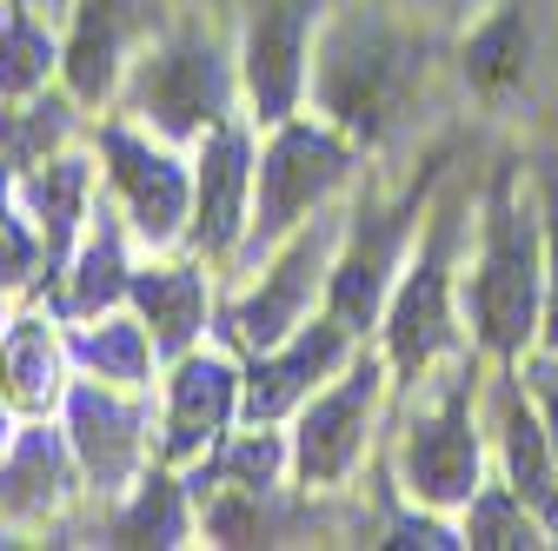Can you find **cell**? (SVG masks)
Instances as JSON below:
<instances>
[{"instance_id": "obj_33", "label": "cell", "mask_w": 558, "mask_h": 551, "mask_svg": "<svg viewBox=\"0 0 558 551\" xmlns=\"http://www.w3.org/2000/svg\"><path fill=\"white\" fill-rule=\"evenodd\" d=\"M14 213H27V206H21V173L8 167V154H0V226H8Z\"/></svg>"}, {"instance_id": "obj_10", "label": "cell", "mask_w": 558, "mask_h": 551, "mask_svg": "<svg viewBox=\"0 0 558 551\" xmlns=\"http://www.w3.org/2000/svg\"><path fill=\"white\" fill-rule=\"evenodd\" d=\"M60 426H66V445H74L81 472H87V486L100 499H120L140 472H147L160 458L154 445V419H147V405H140V392L126 385H107V379H74L60 399Z\"/></svg>"}, {"instance_id": "obj_9", "label": "cell", "mask_w": 558, "mask_h": 551, "mask_svg": "<svg viewBox=\"0 0 558 551\" xmlns=\"http://www.w3.org/2000/svg\"><path fill=\"white\" fill-rule=\"evenodd\" d=\"M472 366L426 405L405 419V439H399V486L412 505H433V512H452V505H472L478 492V426H472Z\"/></svg>"}, {"instance_id": "obj_17", "label": "cell", "mask_w": 558, "mask_h": 551, "mask_svg": "<svg viewBox=\"0 0 558 551\" xmlns=\"http://www.w3.org/2000/svg\"><path fill=\"white\" fill-rule=\"evenodd\" d=\"M81 458L66 445V426L53 419H27L14 432V445L0 452V525H40L53 518L81 486Z\"/></svg>"}, {"instance_id": "obj_8", "label": "cell", "mask_w": 558, "mask_h": 551, "mask_svg": "<svg viewBox=\"0 0 558 551\" xmlns=\"http://www.w3.org/2000/svg\"><path fill=\"white\" fill-rule=\"evenodd\" d=\"M392 366L386 359H353L332 385H319L300 412H293V472L306 492H332L353 478V465L373 445V419L386 399Z\"/></svg>"}, {"instance_id": "obj_21", "label": "cell", "mask_w": 558, "mask_h": 551, "mask_svg": "<svg viewBox=\"0 0 558 551\" xmlns=\"http://www.w3.org/2000/svg\"><path fill=\"white\" fill-rule=\"evenodd\" d=\"M126 306L147 319L160 359L173 366L180 353L199 346L206 332V259H160V266H133Z\"/></svg>"}, {"instance_id": "obj_31", "label": "cell", "mask_w": 558, "mask_h": 551, "mask_svg": "<svg viewBox=\"0 0 558 551\" xmlns=\"http://www.w3.org/2000/svg\"><path fill=\"white\" fill-rule=\"evenodd\" d=\"M379 544H426V551H465V531H452L433 505L426 512H399L392 525H386V538Z\"/></svg>"}, {"instance_id": "obj_4", "label": "cell", "mask_w": 558, "mask_h": 551, "mask_svg": "<svg viewBox=\"0 0 558 551\" xmlns=\"http://www.w3.org/2000/svg\"><path fill=\"white\" fill-rule=\"evenodd\" d=\"M360 167V140L332 120H279L272 140L259 147V186H253V226H246V246L240 259H259L272 253L287 233H300L306 220H319L326 206L345 193Z\"/></svg>"}, {"instance_id": "obj_7", "label": "cell", "mask_w": 558, "mask_h": 551, "mask_svg": "<svg viewBox=\"0 0 558 551\" xmlns=\"http://www.w3.org/2000/svg\"><path fill=\"white\" fill-rule=\"evenodd\" d=\"M452 240H459V213L452 206H439L426 240H418V253L399 266V286L386 299V366L392 379H426L433 359H446L459 346V326H452Z\"/></svg>"}, {"instance_id": "obj_14", "label": "cell", "mask_w": 558, "mask_h": 551, "mask_svg": "<svg viewBox=\"0 0 558 551\" xmlns=\"http://www.w3.org/2000/svg\"><path fill=\"white\" fill-rule=\"evenodd\" d=\"M353 339L360 332H345L332 313L306 319L293 339H279V346L266 353H246V399H240V419L253 426H279V419H293V412L332 385L345 366H353Z\"/></svg>"}, {"instance_id": "obj_11", "label": "cell", "mask_w": 558, "mask_h": 551, "mask_svg": "<svg viewBox=\"0 0 558 551\" xmlns=\"http://www.w3.org/2000/svg\"><path fill=\"white\" fill-rule=\"evenodd\" d=\"M426 213V193H412L399 206H366L360 220H345L339 253H332V280H326V313L345 332H373L386 319V299L399 286V266H405V240L412 220Z\"/></svg>"}, {"instance_id": "obj_29", "label": "cell", "mask_w": 558, "mask_h": 551, "mask_svg": "<svg viewBox=\"0 0 558 551\" xmlns=\"http://www.w3.org/2000/svg\"><path fill=\"white\" fill-rule=\"evenodd\" d=\"M459 531H465L472 551H519V544H545V538H551V525H545L512 486H478Z\"/></svg>"}, {"instance_id": "obj_26", "label": "cell", "mask_w": 558, "mask_h": 551, "mask_svg": "<svg viewBox=\"0 0 558 551\" xmlns=\"http://www.w3.org/2000/svg\"><path fill=\"white\" fill-rule=\"evenodd\" d=\"M74 120H81V100L66 87H40V94H21V100H0V154H8V167L27 180L34 167L66 154Z\"/></svg>"}, {"instance_id": "obj_5", "label": "cell", "mask_w": 558, "mask_h": 551, "mask_svg": "<svg viewBox=\"0 0 558 551\" xmlns=\"http://www.w3.org/2000/svg\"><path fill=\"white\" fill-rule=\"evenodd\" d=\"M339 220H332V206L319 220H306L300 233H287L272 253H266V272L220 313L227 339L240 353H266L279 346V339H293L306 319L326 313V280H332V253H339Z\"/></svg>"}, {"instance_id": "obj_34", "label": "cell", "mask_w": 558, "mask_h": 551, "mask_svg": "<svg viewBox=\"0 0 558 551\" xmlns=\"http://www.w3.org/2000/svg\"><path fill=\"white\" fill-rule=\"evenodd\" d=\"M14 419H21V412H14V399H8V392H0V452H8V445H14Z\"/></svg>"}, {"instance_id": "obj_28", "label": "cell", "mask_w": 558, "mask_h": 551, "mask_svg": "<svg viewBox=\"0 0 558 551\" xmlns=\"http://www.w3.org/2000/svg\"><path fill=\"white\" fill-rule=\"evenodd\" d=\"M525 53H532V34H525V14L519 8H499L485 27H472L465 40V81L478 94H506L525 81Z\"/></svg>"}, {"instance_id": "obj_18", "label": "cell", "mask_w": 558, "mask_h": 551, "mask_svg": "<svg viewBox=\"0 0 558 551\" xmlns=\"http://www.w3.org/2000/svg\"><path fill=\"white\" fill-rule=\"evenodd\" d=\"M21 206L40 233V253H47V286L66 272L74 246L87 240L94 226V160L87 154H53L47 167H34L21 180Z\"/></svg>"}, {"instance_id": "obj_12", "label": "cell", "mask_w": 558, "mask_h": 551, "mask_svg": "<svg viewBox=\"0 0 558 551\" xmlns=\"http://www.w3.org/2000/svg\"><path fill=\"white\" fill-rule=\"evenodd\" d=\"M313 27H319V0H253L240 34V94L253 107L246 120L279 126L300 113L313 87Z\"/></svg>"}, {"instance_id": "obj_32", "label": "cell", "mask_w": 558, "mask_h": 551, "mask_svg": "<svg viewBox=\"0 0 558 551\" xmlns=\"http://www.w3.org/2000/svg\"><path fill=\"white\" fill-rule=\"evenodd\" d=\"M525 392L538 405V419L551 432V452H558V353H532L525 359Z\"/></svg>"}, {"instance_id": "obj_15", "label": "cell", "mask_w": 558, "mask_h": 551, "mask_svg": "<svg viewBox=\"0 0 558 551\" xmlns=\"http://www.w3.org/2000/svg\"><path fill=\"white\" fill-rule=\"evenodd\" d=\"M240 399H246V366L227 353H180L167 366V412H160V458L199 465L233 426H240Z\"/></svg>"}, {"instance_id": "obj_27", "label": "cell", "mask_w": 558, "mask_h": 551, "mask_svg": "<svg viewBox=\"0 0 558 551\" xmlns=\"http://www.w3.org/2000/svg\"><path fill=\"white\" fill-rule=\"evenodd\" d=\"M53 74H60V47H53V34L34 21L27 0H8V8H0V100L40 94Z\"/></svg>"}, {"instance_id": "obj_19", "label": "cell", "mask_w": 558, "mask_h": 551, "mask_svg": "<svg viewBox=\"0 0 558 551\" xmlns=\"http://www.w3.org/2000/svg\"><path fill=\"white\" fill-rule=\"evenodd\" d=\"M66 319H40V313H21L8 319V332H0V392L14 399L21 419H47V412H60L66 399V372H74V353H66Z\"/></svg>"}, {"instance_id": "obj_3", "label": "cell", "mask_w": 558, "mask_h": 551, "mask_svg": "<svg viewBox=\"0 0 558 551\" xmlns=\"http://www.w3.org/2000/svg\"><path fill=\"white\" fill-rule=\"evenodd\" d=\"M233 100H240V53H227V40L206 34L199 21L154 34L120 87V107L173 147H199L220 120H233Z\"/></svg>"}, {"instance_id": "obj_1", "label": "cell", "mask_w": 558, "mask_h": 551, "mask_svg": "<svg viewBox=\"0 0 558 551\" xmlns=\"http://www.w3.org/2000/svg\"><path fill=\"white\" fill-rule=\"evenodd\" d=\"M472 339L493 359H519L538 319H545V199L519 186V167H506L485 193V240H478V272L465 286Z\"/></svg>"}, {"instance_id": "obj_22", "label": "cell", "mask_w": 558, "mask_h": 551, "mask_svg": "<svg viewBox=\"0 0 558 551\" xmlns=\"http://www.w3.org/2000/svg\"><path fill=\"white\" fill-rule=\"evenodd\" d=\"M499 452H506V486L558 531V452L525 392V372H506L499 385Z\"/></svg>"}, {"instance_id": "obj_23", "label": "cell", "mask_w": 558, "mask_h": 551, "mask_svg": "<svg viewBox=\"0 0 558 551\" xmlns=\"http://www.w3.org/2000/svg\"><path fill=\"white\" fill-rule=\"evenodd\" d=\"M199 531V499H193V478H173L167 458H154L147 472L120 492L113 518H107V544H186Z\"/></svg>"}, {"instance_id": "obj_13", "label": "cell", "mask_w": 558, "mask_h": 551, "mask_svg": "<svg viewBox=\"0 0 558 551\" xmlns=\"http://www.w3.org/2000/svg\"><path fill=\"white\" fill-rule=\"evenodd\" d=\"M253 186H259V147H253V126L233 113L193 154V226H186L193 259L206 266L240 259L253 226Z\"/></svg>"}, {"instance_id": "obj_24", "label": "cell", "mask_w": 558, "mask_h": 551, "mask_svg": "<svg viewBox=\"0 0 558 551\" xmlns=\"http://www.w3.org/2000/svg\"><path fill=\"white\" fill-rule=\"evenodd\" d=\"M66 353H74V372L87 379H107V385H126V392H147L154 385V366H160V346L140 313H94V319H66Z\"/></svg>"}, {"instance_id": "obj_25", "label": "cell", "mask_w": 558, "mask_h": 551, "mask_svg": "<svg viewBox=\"0 0 558 551\" xmlns=\"http://www.w3.org/2000/svg\"><path fill=\"white\" fill-rule=\"evenodd\" d=\"M287 472H293V432H272V426L246 419V432H227L199 458L193 492H279Z\"/></svg>"}, {"instance_id": "obj_6", "label": "cell", "mask_w": 558, "mask_h": 551, "mask_svg": "<svg viewBox=\"0 0 558 551\" xmlns=\"http://www.w3.org/2000/svg\"><path fill=\"white\" fill-rule=\"evenodd\" d=\"M94 160L113 186V206L126 213L133 240L140 246H186V226H193V160H180L173 140L160 133H140L126 120H107L94 133Z\"/></svg>"}, {"instance_id": "obj_30", "label": "cell", "mask_w": 558, "mask_h": 551, "mask_svg": "<svg viewBox=\"0 0 558 551\" xmlns=\"http://www.w3.org/2000/svg\"><path fill=\"white\" fill-rule=\"evenodd\" d=\"M538 199H545V319H538V346L558 353V173H545Z\"/></svg>"}, {"instance_id": "obj_16", "label": "cell", "mask_w": 558, "mask_h": 551, "mask_svg": "<svg viewBox=\"0 0 558 551\" xmlns=\"http://www.w3.org/2000/svg\"><path fill=\"white\" fill-rule=\"evenodd\" d=\"M147 0H74V34L60 40V87L81 107L120 100L140 47H147Z\"/></svg>"}, {"instance_id": "obj_2", "label": "cell", "mask_w": 558, "mask_h": 551, "mask_svg": "<svg viewBox=\"0 0 558 551\" xmlns=\"http://www.w3.org/2000/svg\"><path fill=\"white\" fill-rule=\"evenodd\" d=\"M418 81H426V47L386 14H345L319 34L313 53V94L332 126H345L360 147H379L412 120Z\"/></svg>"}, {"instance_id": "obj_20", "label": "cell", "mask_w": 558, "mask_h": 551, "mask_svg": "<svg viewBox=\"0 0 558 551\" xmlns=\"http://www.w3.org/2000/svg\"><path fill=\"white\" fill-rule=\"evenodd\" d=\"M126 240H133L126 213H107V206H94V226H87V240L74 246L66 272L53 280V313H60V319H94V313H113V306H126V286H133Z\"/></svg>"}]
</instances>
